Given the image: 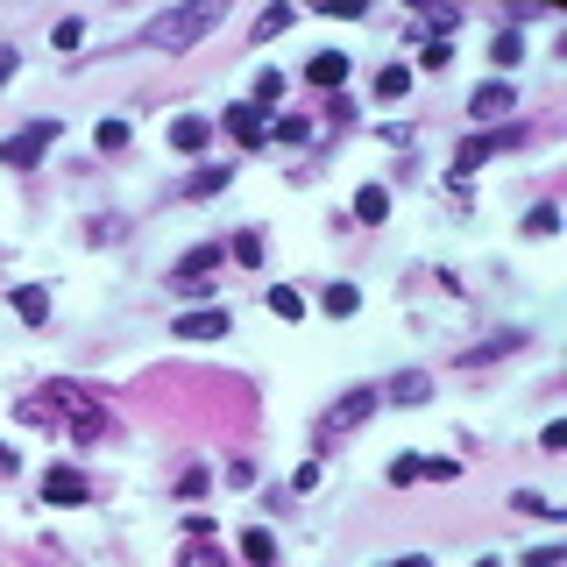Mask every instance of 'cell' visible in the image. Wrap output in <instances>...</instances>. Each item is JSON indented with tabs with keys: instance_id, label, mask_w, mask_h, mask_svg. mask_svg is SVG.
<instances>
[{
	"instance_id": "cell-9",
	"label": "cell",
	"mask_w": 567,
	"mask_h": 567,
	"mask_svg": "<svg viewBox=\"0 0 567 567\" xmlns=\"http://www.w3.org/2000/svg\"><path fill=\"white\" fill-rule=\"evenodd\" d=\"M227 135H234L241 149H263V142H270V114L241 100V107H227Z\"/></svg>"
},
{
	"instance_id": "cell-14",
	"label": "cell",
	"mask_w": 567,
	"mask_h": 567,
	"mask_svg": "<svg viewBox=\"0 0 567 567\" xmlns=\"http://www.w3.org/2000/svg\"><path fill=\"white\" fill-rule=\"evenodd\" d=\"M15 319L22 327H43L50 319V284H15Z\"/></svg>"
},
{
	"instance_id": "cell-18",
	"label": "cell",
	"mask_w": 567,
	"mask_h": 567,
	"mask_svg": "<svg viewBox=\"0 0 567 567\" xmlns=\"http://www.w3.org/2000/svg\"><path fill=\"white\" fill-rule=\"evenodd\" d=\"M355 220H369V227L390 220V192H383V185H362V192H355Z\"/></svg>"
},
{
	"instance_id": "cell-39",
	"label": "cell",
	"mask_w": 567,
	"mask_h": 567,
	"mask_svg": "<svg viewBox=\"0 0 567 567\" xmlns=\"http://www.w3.org/2000/svg\"><path fill=\"white\" fill-rule=\"evenodd\" d=\"M15 64H22V57H15V43H0V86L15 78Z\"/></svg>"
},
{
	"instance_id": "cell-13",
	"label": "cell",
	"mask_w": 567,
	"mask_h": 567,
	"mask_svg": "<svg viewBox=\"0 0 567 567\" xmlns=\"http://www.w3.org/2000/svg\"><path fill=\"white\" fill-rule=\"evenodd\" d=\"M305 78H312L319 93H341V86H348V57H341V50H319V57L305 64Z\"/></svg>"
},
{
	"instance_id": "cell-19",
	"label": "cell",
	"mask_w": 567,
	"mask_h": 567,
	"mask_svg": "<svg viewBox=\"0 0 567 567\" xmlns=\"http://www.w3.org/2000/svg\"><path fill=\"white\" fill-rule=\"evenodd\" d=\"M319 305H327L334 319H355V305H362V291H355V284H327V291H319Z\"/></svg>"
},
{
	"instance_id": "cell-8",
	"label": "cell",
	"mask_w": 567,
	"mask_h": 567,
	"mask_svg": "<svg viewBox=\"0 0 567 567\" xmlns=\"http://www.w3.org/2000/svg\"><path fill=\"white\" fill-rule=\"evenodd\" d=\"M227 327H234V319H227L220 305H206V312H178V319H171V341H220Z\"/></svg>"
},
{
	"instance_id": "cell-10",
	"label": "cell",
	"mask_w": 567,
	"mask_h": 567,
	"mask_svg": "<svg viewBox=\"0 0 567 567\" xmlns=\"http://www.w3.org/2000/svg\"><path fill=\"white\" fill-rule=\"evenodd\" d=\"M43 504H93V482L78 468H50L43 475Z\"/></svg>"
},
{
	"instance_id": "cell-30",
	"label": "cell",
	"mask_w": 567,
	"mask_h": 567,
	"mask_svg": "<svg viewBox=\"0 0 567 567\" xmlns=\"http://www.w3.org/2000/svg\"><path fill=\"white\" fill-rule=\"evenodd\" d=\"M50 43H57V50H78V43H86V22H78V15H64V22L50 29Z\"/></svg>"
},
{
	"instance_id": "cell-5",
	"label": "cell",
	"mask_w": 567,
	"mask_h": 567,
	"mask_svg": "<svg viewBox=\"0 0 567 567\" xmlns=\"http://www.w3.org/2000/svg\"><path fill=\"white\" fill-rule=\"evenodd\" d=\"M525 142V128H490V135H468L461 149H454V171H475V164H490L497 149H518Z\"/></svg>"
},
{
	"instance_id": "cell-12",
	"label": "cell",
	"mask_w": 567,
	"mask_h": 567,
	"mask_svg": "<svg viewBox=\"0 0 567 567\" xmlns=\"http://www.w3.org/2000/svg\"><path fill=\"white\" fill-rule=\"evenodd\" d=\"M206 142H213V121H206V114H178V121H171V149H178V156H199Z\"/></svg>"
},
{
	"instance_id": "cell-7",
	"label": "cell",
	"mask_w": 567,
	"mask_h": 567,
	"mask_svg": "<svg viewBox=\"0 0 567 567\" xmlns=\"http://www.w3.org/2000/svg\"><path fill=\"white\" fill-rule=\"evenodd\" d=\"M518 107V93H511V78H490V86H475L468 93V114L475 121H490V128H504V114Z\"/></svg>"
},
{
	"instance_id": "cell-2",
	"label": "cell",
	"mask_w": 567,
	"mask_h": 567,
	"mask_svg": "<svg viewBox=\"0 0 567 567\" xmlns=\"http://www.w3.org/2000/svg\"><path fill=\"white\" fill-rule=\"evenodd\" d=\"M220 22H227V0H192V8H164V15H149V22H142V50H171V57H185V50H199Z\"/></svg>"
},
{
	"instance_id": "cell-23",
	"label": "cell",
	"mask_w": 567,
	"mask_h": 567,
	"mask_svg": "<svg viewBox=\"0 0 567 567\" xmlns=\"http://www.w3.org/2000/svg\"><path fill=\"white\" fill-rule=\"evenodd\" d=\"M312 135V121H298V114H270V142H305Z\"/></svg>"
},
{
	"instance_id": "cell-1",
	"label": "cell",
	"mask_w": 567,
	"mask_h": 567,
	"mask_svg": "<svg viewBox=\"0 0 567 567\" xmlns=\"http://www.w3.org/2000/svg\"><path fill=\"white\" fill-rule=\"evenodd\" d=\"M22 419L43 426V433H71L78 447H93L107 433V404L86 383H43L36 397H22Z\"/></svg>"
},
{
	"instance_id": "cell-33",
	"label": "cell",
	"mask_w": 567,
	"mask_h": 567,
	"mask_svg": "<svg viewBox=\"0 0 567 567\" xmlns=\"http://www.w3.org/2000/svg\"><path fill=\"white\" fill-rule=\"evenodd\" d=\"M419 475H426V482H454V475H461V461H447V454H433V461H419Z\"/></svg>"
},
{
	"instance_id": "cell-24",
	"label": "cell",
	"mask_w": 567,
	"mask_h": 567,
	"mask_svg": "<svg viewBox=\"0 0 567 567\" xmlns=\"http://www.w3.org/2000/svg\"><path fill=\"white\" fill-rule=\"evenodd\" d=\"M525 234H532V241L560 234V206H532V213H525Z\"/></svg>"
},
{
	"instance_id": "cell-20",
	"label": "cell",
	"mask_w": 567,
	"mask_h": 567,
	"mask_svg": "<svg viewBox=\"0 0 567 567\" xmlns=\"http://www.w3.org/2000/svg\"><path fill=\"white\" fill-rule=\"evenodd\" d=\"M404 93H412V71H404V64H383V71H376V100H404Z\"/></svg>"
},
{
	"instance_id": "cell-38",
	"label": "cell",
	"mask_w": 567,
	"mask_h": 567,
	"mask_svg": "<svg viewBox=\"0 0 567 567\" xmlns=\"http://www.w3.org/2000/svg\"><path fill=\"white\" fill-rule=\"evenodd\" d=\"M86 241H93V249H100V241H121V220H93V227H86Z\"/></svg>"
},
{
	"instance_id": "cell-25",
	"label": "cell",
	"mask_w": 567,
	"mask_h": 567,
	"mask_svg": "<svg viewBox=\"0 0 567 567\" xmlns=\"http://www.w3.org/2000/svg\"><path fill=\"white\" fill-rule=\"evenodd\" d=\"M263 298H270V312H277V319H298V312H305V298H298L291 284H270Z\"/></svg>"
},
{
	"instance_id": "cell-32",
	"label": "cell",
	"mask_w": 567,
	"mask_h": 567,
	"mask_svg": "<svg viewBox=\"0 0 567 567\" xmlns=\"http://www.w3.org/2000/svg\"><path fill=\"white\" fill-rule=\"evenodd\" d=\"M234 263L256 270V263H263V234H234Z\"/></svg>"
},
{
	"instance_id": "cell-29",
	"label": "cell",
	"mask_w": 567,
	"mask_h": 567,
	"mask_svg": "<svg viewBox=\"0 0 567 567\" xmlns=\"http://www.w3.org/2000/svg\"><path fill=\"white\" fill-rule=\"evenodd\" d=\"M178 567H227V553H213L206 539H192V546L178 553Z\"/></svg>"
},
{
	"instance_id": "cell-11",
	"label": "cell",
	"mask_w": 567,
	"mask_h": 567,
	"mask_svg": "<svg viewBox=\"0 0 567 567\" xmlns=\"http://www.w3.org/2000/svg\"><path fill=\"white\" fill-rule=\"evenodd\" d=\"M376 397H390V404H426V397H433V376H426V369H397Z\"/></svg>"
},
{
	"instance_id": "cell-6",
	"label": "cell",
	"mask_w": 567,
	"mask_h": 567,
	"mask_svg": "<svg viewBox=\"0 0 567 567\" xmlns=\"http://www.w3.org/2000/svg\"><path fill=\"white\" fill-rule=\"evenodd\" d=\"M220 256H227V241H199V249H192V256H178V270H171V284H178L185 298H199V291H206L199 277H206V270H213Z\"/></svg>"
},
{
	"instance_id": "cell-35",
	"label": "cell",
	"mask_w": 567,
	"mask_h": 567,
	"mask_svg": "<svg viewBox=\"0 0 567 567\" xmlns=\"http://www.w3.org/2000/svg\"><path fill=\"white\" fill-rule=\"evenodd\" d=\"M256 482V461H227V490H249Z\"/></svg>"
},
{
	"instance_id": "cell-3",
	"label": "cell",
	"mask_w": 567,
	"mask_h": 567,
	"mask_svg": "<svg viewBox=\"0 0 567 567\" xmlns=\"http://www.w3.org/2000/svg\"><path fill=\"white\" fill-rule=\"evenodd\" d=\"M64 135V121L57 114H43V121H29V128H15L8 142H0V171H36L43 164V149Z\"/></svg>"
},
{
	"instance_id": "cell-21",
	"label": "cell",
	"mask_w": 567,
	"mask_h": 567,
	"mask_svg": "<svg viewBox=\"0 0 567 567\" xmlns=\"http://www.w3.org/2000/svg\"><path fill=\"white\" fill-rule=\"evenodd\" d=\"M291 22H298V8H284V0H277V8H263V15H256V43H270V36H284Z\"/></svg>"
},
{
	"instance_id": "cell-41",
	"label": "cell",
	"mask_w": 567,
	"mask_h": 567,
	"mask_svg": "<svg viewBox=\"0 0 567 567\" xmlns=\"http://www.w3.org/2000/svg\"><path fill=\"white\" fill-rule=\"evenodd\" d=\"M383 567H433L426 553H404V560H383Z\"/></svg>"
},
{
	"instance_id": "cell-26",
	"label": "cell",
	"mask_w": 567,
	"mask_h": 567,
	"mask_svg": "<svg viewBox=\"0 0 567 567\" xmlns=\"http://www.w3.org/2000/svg\"><path fill=\"white\" fill-rule=\"evenodd\" d=\"M419 64H426V71H447V64H454V43H447V36H426Z\"/></svg>"
},
{
	"instance_id": "cell-31",
	"label": "cell",
	"mask_w": 567,
	"mask_h": 567,
	"mask_svg": "<svg viewBox=\"0 0 567 567\" xmlns=\"http://www.w3.org/2000/svg\"><path fill=\"white\" fill-rule=\"evenodd\" d=\"M227 178H234V171H192V185H185V192H192V199H213Z\"/></svg>"
},
{
	"instance_id": "cell-40",
	"label": "cell",
	"mask_w": 567,
	"mask_h": 567,
	"mask_svg": "<svg viewBox=\"0 0 567 567\" xmlns=\"http://www.w3.org/2000/svg\"><path fill=\"white\" fill-rule=\"evenodd\" d=\"M15 468H22V454H15L8 440H0V475H15Z\"/></svg>"
},
{
	"instance_id": "cell-16",
	"label": "cell",
	"mask_w": 567,
	"mask_h": 567,
	"mask_svg": "<svg viewBox=\"0 0 567 567\" xmlns=\"http://www.w3.org/2000/svg\"><path fill=\"white\" fill-rule=\"evenodd\" d=\"M241 560H249V567H277V539L263 525H249V532H241Z\"/></svg>"
},
{
	"instance_id": "cell-4",
	"label": "cell",
	"mask_w": 567,
	"mask_h": 567,
	"mask_svg": "<svg viewBox=\"0 0 567 567\" xmlns=\"http://www.w3.org/2000/svg\"><path fill=\"white\" fill-rule=\"evenodd\" d=\"M376 404H383V397H376V390H348V397H341V404H334V412H327V419H319V447H327V440H334V433H355V426H362V419H369V412H376Z\"/></svg>"
},
{
	"instance_id": "cell-27",
	"label": "cell",
	"mask_w": 567,
	"mask_h": 567,
	"mask_svg": "<svg viewBox=\"0 0 567 567\" xmlns=\"http://www.w3.org/2000/svg\"><path fill=\"white\" fill-rule=\"evenodd\" d=\"M518 57H525V50H518V29H497V43H490V64H504V71H511Z\"/></svg>"
},
{
	"instance_id": "cell-34",
	"label": "cell",
	"mask_w": 567,
	"mask_h": 567,
	"mask_svg": "<svg viewBox=\"0 0 567 567\" xmlns=\"http://www.w3.org/2000/svg\"><path fill=\"white\" fill-rule=\"evenodd\" d=\"M206 482H213L206 468H185V475H178V497H206Z\"/></svg>"
},
{
	"instance_id": "cell-37",
	"label": "cell",
	"mask_w": 567,
	"mask_h": 567,
	"mask_svg": "<svg viewBox=\"0 0 567 567\" xmlns=\"http://www.w3.org/2000/svg\"><path fill=\"white\" fill-rule=\"evenodd\" d=\"M390 482H397V490H404V482H419V461H412V454H397V461H390Z\"/></svg>"
},
{
	"instance_id": "cell-42",
	"label": "cell",
	"mask_w": 567,
	"mask_h": 567,
	"mask_svg": "<svg viewBox=\"0 0 567 567\" xmlns=\"http://www.w3.org/2000/svg\"><path fill=\"white\" fill-rule=\"evenodd\" d=\"M475 567H504V560H475Z\"/></svg>"
},
{
	"instance_id": "cell-22",
	"label": "cell",
	"mask_w": 567,
	"mask_h": 567,
	"mask_svg": "<svg viewBox=\"0 0 567 567\" xmlns=\"http://www.w3.org/2000/svg\"><path fill=\"white\" fill-rule=\"evenodd\" d=\"M511 511H518V518H567V511H553L539 490H511Z\"/></svg>"
},
{
	"instance_id": "cell-36",
	"label": "cell",
	"mask_w": 567,
	"mask_h": 567,
	"mask_svg": "<svg viewBox=\"0 0 567 567\" xmlns=\"http://www.w3.org/2000/svg\"><path fill=\"white\" fill-rule=\"evenodd\" d=\"M560 560H567V546H532L525 553V567H560Z\"/></svg>"
},
{
	"instance_id": "cell-15",
	"label": "cell",
	"mask_w": 567,
	"mask_h": 567,
	"mask_svg": "<svg viewBox=\"0 0 567 567\" xmlns=\"http://www.w3.org/2000/svg\"><path fill=\"white\" fill-rule=\"evenodd\" d=\"M525 348V334H490V341H475L468 355H461V369H482V362H504V355H518Z\"/></svg>"
},
{
	"instance_id": "cell-17",
	"label": "cell",
	"mask_w": 567,
	"mask_h": 567,
	"mask_svg": "<svg viewBox=\"0 0 567 567\" xmlns=\"http://www.w3.org/2000/svg\"><path fill=\"white\" fill-rule=\"evenodd\" d=\"M277 100H284V71H270V64H263V71H256V86H249V107H263V114H270Z\"/></svg>"
},
{
	"instance_id": "cell-28",
	"label": "cell",
	"mask_w": 567,
	"mask_h": 567,
	"mask_svg": "<svg viewBox=\"0 0 567 567\" xmlns=\"http://www.w3.org/2000/svg\"><path fill=\"white\" fill-rule=\"evenodd\" d=\"M93 142H100L107 156H121V149H128V121H100V128H93Z\"/></svg>"
}]
</instances>
